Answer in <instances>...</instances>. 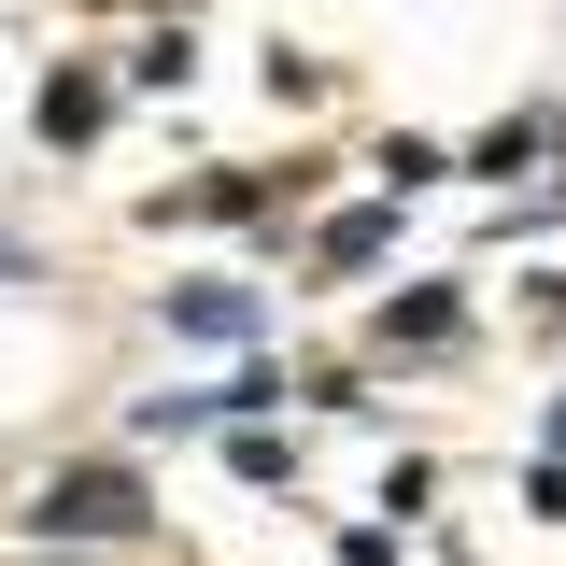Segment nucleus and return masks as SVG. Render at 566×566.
<instances>
[{
    "instance_id": "nucleus-1",
    "label": "nucleus",
    "mask_w": 566,
    "mask_h": 566,
    "mask_svg": "<svg viewBox=\"0 0 566 566\" xmlns=\"http://www.w3.org/2000/svg\"><path fill=\"white\" fill-rule=\"evenodd\" d=\"M29 524H43V538H128V524H142V482H128V468H71V482H43Z\"/></svg>"
}]
</instances>
